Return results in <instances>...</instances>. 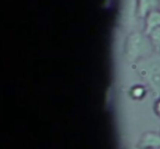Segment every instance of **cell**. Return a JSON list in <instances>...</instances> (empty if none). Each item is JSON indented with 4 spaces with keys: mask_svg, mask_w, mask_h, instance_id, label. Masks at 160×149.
<instances>
[{
    "mask_svg": "<svg viewBox=\"0 0 160 149\" xmlns=\"http://www.w3.org/2000/svg\"><path fill=\"white\" fill-rule=\"evenodd\" d=\"M146 88L142 87V86H135V87H133L131 89V96L133 97L134 99H137V100H139V99H142L145 96H146Z\"/></svg>",
    "mask_w": 160,
    "mask_h": 149,
    "instance_id": "52a82bcc",
    "label": "cell"
},
{
    "mask_svg": "<svg viewBox=\"0 0 160 149\" xmlns=\"http://www.w3.org/2000/svg\"><path fill=\"white\" fill-rule=\"evenodd\" d=\"M160 27V11L156 10L148 14L146 18V27H145V33L148 35L153 29Z\"/></svg>",
    "mask_w": 160,
    "mask_h": 149,
    "instance_id": "5b68a950",
    "label": "cell"
},
{
    "mask_svg": "<svg viewBox=\"0 0 160 149\" xmlns=\"http://www.w3.org/2000/svg\"><path fill=\"white\" fill-rule=\"evenodd\" d=\"M137 13L140 18L146 19L148 14L158 10L159 0H137Z\"/></svg>",
    "mask_w": 160,
    "mask_h": 149,
    "instance_id": "277c9868",
    "label": "cell"
},
{
    "mask_svg": "<svg viewBox=\"0 0 160 149\" xmlns=\"http://www.w3.org/2000/svg\"><path fill=\"white\" fill-rule=\"evenodd\" d=\"M153 49L155 46L146 33L135 32L127 37L125 43V56L131 62H138L151 56Z\"/></svg>",
    "mask_w": 160,
    "mask_h": 149,
    "instance_id": "6da1fadb",
    "label": "cell"
},
{
    "mask_svg": "<svg viewBox=\"0 0 160 149\" xmlns=\"http://www.w3.org/2000/svg\"><path fill=\"white\" fill-rule=\"evenodd\" d=\"M153 111H155L156 115H158L160 117V97L156 99V102L153 104Z\"/></svg>",
    "mask_w": 160,
    "mask_h": 149,
    "instance_id": "ba28073f",
    "label": "cell"
},
{
    "mask_svg": "<svg viewBox=\"0 0 160 149\" xmlns=\"http://www.w3.org/2000/svg\"><path fill=\"white\" fill-rule=\"evenodd\" d=\"M137 71L156 99L160 97V56H149L137 62Z\"/></svg>",
    "mask_w": 160,
    "mask_h": 149,
    "instance_id": "7a4b0ae2",
    "label": "cell"
},
{
    "mask_svg": "<svg viewBox=\"0 0 160 149\" xmlns=\"http://www.w3.org/2000/svg\"><path fill=\"white\" fill-rule=\"evenodd\" d=\"M139 149H159L160 148V134L156 132H146L139 138L137 144Z\"/></svg>",
    "mask_w": 160,
    "mask_h": 149,
    "instance_id": "3957f363",
    "label": "cell"
},
{
    "mask_svg": "<svg viewBox=\"0 0 160 149\" xmlns=\"http://www.w3.org/2000/svg\"><path fill=\"white\" fill-rule=\"evenodd\" d=\"M148 36L150 37L155 48H157L158 51H160V27L153 29L152 31L148 34Z\"/></svg>",
    "mask_w": 160,
    "mask_h": 149,
    "instance_id": "8992f818",
    "label": "cell"
},
{
    "mask_svg": "<svg viewBox=\"0 0 160 149\" xmlns=\"http://www.w3.org/2000/svg\"><path fill=\"white\" fill-rule=\"evenodd\" d=\"M159 149H160V148H159Z\"/></svg>",
    "mask_w": 160,
    "mask_h": 149,
    "instance_id": "9c48e42d",
    "label": "cell"
}]
</instances>
